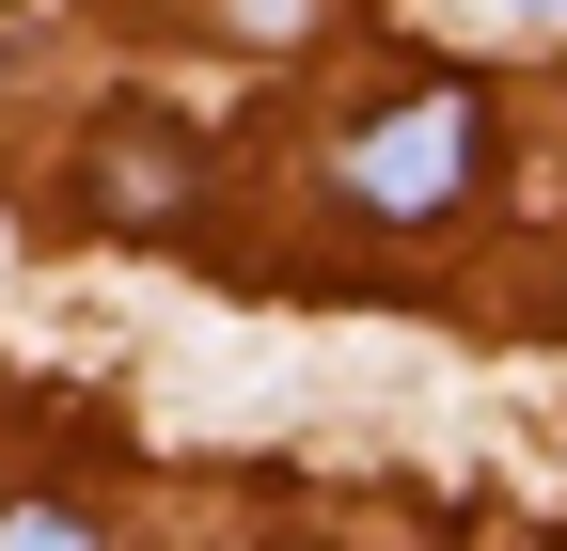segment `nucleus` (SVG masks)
Segmentation results:
<instances>
[{
	"label": "nucleus",
	"mask_w": 567,
	"mask_h": 551,
	"mask_svg": "<svg viewBox=\"0 0 567 551\" xmlns=\"http://www.w3.org/2000/svg\"><path fill=\"white\" fill-rule=\"evenodd\" d=\"M473 174H488V95L473 80H425V95H394L363 143H347V205H363V221H457Z\"/></svg>",
	"instance_id": "f257e3e1"
},
{
	"label": "nucleus",
	"mask_w": 567,
	"mask_h": 551,
	"mask_svg": "<svg viewBox=\"0 0 567 551\" xmlns=\"http://www.w3.org/2000/svg\"><path fill=\"white\" fill-rule=\"evenodd\" d=\"M189 189H205V158L174 143V126H111V143L80 158V221H111V237H158V221H189Z\"/></svg>",
	"instance_id": "f03ea898"
},
{
	"label": "nucleus",
	"mask_w": 567,
	"mask_h": 551,
	"mask_svg": "<svg viewBox=\"0 0 567 551\" xmlns=\"http://www.w3.org/2000/svg\"><path fill=\"white\" fill-rule=\"evenodd\" d=\"M0 551H95L80 505H0Z\"/></svg>",
	"instance_id": "7ed1b4c3"
},
{
	"label": "nucleus",
	"mask_w": 567,
	"mask_h": 551,
	"mask_svg": "<svg viewBox=\"0 0 567 551\" xmlns=\"http://www.w3.org/2000/svg\"><path fill=\"white\" fill-rule=\"evenodd\" d=\"M505 17H567V0H505Z\"/></svg>",
	"instance_id": "20e7f679"
}]
</instances>
